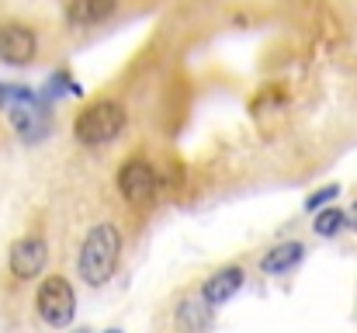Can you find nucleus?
<instances>
[{
    "mask_svg": "<svg viewBox=\"0 0 357 333\" xmlns=\"http://www.w3.org/2000/svg\"><path fill=\"white\" fill-rule=\"evenodd\" d=\"M119 253H121L119 229H115L112 222L94 225V229L87 232L84 246H80V260H77L80 278H84L91 288H101V285L115 274V267H119Z\"/></svg>",
    "mask_w": 357,
    "mask_h": 333,
    "instance_id": "obj_1",
    "label": "nucleus"
},
{
    "mask_svg": "<svg viewBox=\"0 0 357 333\" xmlns=\"http://www.w3.org/2000/svg\"><path fill=\"white\" fill-rule=\"evenodd\" d=\"M0 111L10 114V125L24 142H38V139L49 135L52 118H49V108L38 101L35 91L17 87V84H0Z\"/></svg>",
    "mask_w": 357,
    "mask_h": 333,
    "instance_id": "obj_2",
    "label": "nucleus"
},
{
    "mask_svg": "<svg viewBox=\"0 0 357 333\" xmlns=\"http://www.w3.org/2000/svg\"><path fill=\"white\" fill-rule=\"evenodd\" d=\"M121 128H125V108H121L119 101H98V105H91L87 111H80L77 121H73L77 139L87 142V146L112 142Z\"/></svg>",
    "mask_w": 357,
    "mask_h": 333,
    "instance_id": "obj_3",
    "label": "nucleus"
},
{
    "mask_svg": "<svg viewBox=\"0 0 357 333\" xmlns=\"http://www.w3.org/2000/svg\"><path fill=\"white\" fill-rule=\"evenodd\" d=\"M35 309H38V316H42L49 327L66 330V327L73 323V316H77V295H73V285H70L63 274L45 278L42 288H38Z\"/></svg>",
    "mask_w": 357,
    "mask_h": 333,
    "instance_id": "obj_4",
    "label": "nucleus"
},
{
    "mask_svg": "<svg viewBox=\"0 0 357 333\" xmlns=\"http://www.w3.org/2000/svg\"><path fill=\"white\" fill-rule=\"evenodd\" d=\"M119 188L132 205H149L156 198V170L146 160H128L119 174Z\"/></svg>",
    "mask_w": 357,
    "mask_h": 333,
    "instance_id": "obj_5",
    "label": "nucleus"
},
{
    "mask_svg": "<svg viewBox=\"0 0 357 333\" xmlns=\"http://www.w3.org/2000/svg\"><path fill=\"white\" fill-rule=\"evenodd\" d=\"M45 260H49V250H45V239H38V236L17 239L10 246V274L21 278V281L38 278L42 267H45Z\"/></svg>",
    "mask_w": 357,
    "mask_h": 333,
    "instance_id": "obj_6",
    "label": "nucleus"
},
{
    "mask_svg": "<svg viewBox=\"0 0 357 333\" xmlns=\"http://www.w3.org/2000/svg\"><path fill=\"white\" fill-rule=\"evenodd\" d=\"M35 31L24 24H0V59L10 66H24L35 59Z\"/></svg>",
    "mask_w": 357,
    "mask_h": 333,
    "instance_id": "obj_7",
    "label": "nucleus"
},
{
    "mask_svg": "<svg viewBox=\"0 0 357 333\" xmlns=\"http://www.w3.org/2000/svg\"><path fill=\"white\" fill-rule=\"evenodd\" d=\"M239 288H243V267L233 264V267L215 271V274L202 285V299H205V302H212V306H226Z\"/></svg>",
    "mask_w": 357,
    "mask_h": 333,
    "instance_id": "obj_8",
    "label": "nucleus"
},
{
    "mask_svg": "<svg viewBox=\"0 0 357 333\" xmlns=\"http://www.w3.org/2000/svg\"><path fill=\"white\" fill-rule=\"evenodd\" d=\"M302 257H305V246H302V243H295V239H288V243H278L274 250H267V253H264L260 271H267V274H284V271H291Z\"/></svg>",
    "mask_w": 357,
    "mask_h": 333,
    "instance_id": "obj_9",
    "label": "nucleus"
},
{
    "mask_svg": "<svg viewBox=\"0 0 357 333\" xmlns=\"http://www.w3.org/2000/svg\"><path fill=\"white\" fill-rule=\"evenodd\" d=\"M212 302H205V299H188V302H181V309H177V323L184 327L188 333H205L212 327Z\"/></svg>",
    "mask_w": 357,
    "mask_h": 333,
    "instance_id": "obj_10",
    "label": "nucleus"
},
{
    "mask_svg": "<svg viewBox=\"0 0 357 333\" xmlns=\"http://www.w3.org/2000/svg\"><path fill=\"white\" fill-rule=\"evenodd\" d=\"M115 14V0H73L70 7V21L87 28V24H101Z\"/></svg>",
    "mask_w": 357,
    "mask_h": 333,
    "instance_id": "obj_11",
    "label": "nucleus"
},
{
    "mask_svg": "<svg viewBox=\"0 0 357 333\" xmlns=\"http://www.w3.org/2000/svg\"><path fill=\"white\" fill-rule=\"evenodd\" d=\"M344 225H351V222H347V212H340V209H319L316 222H312V229L319 236H337Z\"/></svg>",
    "mask_w": 357,
    "mask_h": 333,
    "instance_id": "obj_12",
    "label": "nucleus"
},
{
    "mask_svg": "<svg viewBox=\"0 0 357 333\" xmlns=\"http://www.w3.org/2000/svg\"><path fill=\"white\" fill-rule=\"evenodd\" d=\"M337 195H340V184H326V188H319V191H312V195L305 198V209H309V212H319V209L330 205Z\"/></svg>",
    "mask_w": 357,
    "mask_h": 333,
    "instance_id": "obj_13",
    "label": "nucleus"
},
{
    "mask_svg": "<svg viewBox=\"0 0 357 333\" xmlns=\"http://www.w3.org/2000/svg\"><path fill=\"white\" fill-rule=\"evenodd\" d=\"M347 222H351V225H354V229H357V202H354V205H351V212H347Z\"/></svg>",
    "mask_w": 357,
    "mask_h": 333,
    "instance_id": "obj_14",
    "label": "nucleus"
},
{
    "mask_svg": "<svg viewBox=\"0 0 357 333\" xmlns=\"http://www.w3.org/2000/svg\"><path fill=\"white\" fill-rule=\"evenodd\" d=\"M105 333H121V330H105Z\"/></svg>",
    "mask_w": 357,
    "mask_h": 333,
    "instance_id": "obj_15",
    "label": "nucleus"
},
{
    "mask_svg": "<svg viewBox=\"0 0 357 333\" xmlns=\"http://www.w3.org/2000/svg\"><path fill=\"white\" fill-rule=\"evenodd\" d=\"M77 333H91V330H77Z\"/></svg>",
    "mask_w": 357,
    "mask_h": 333,
    "instance_id": "obj_16",
    "label": "nucleus"
}]
</instances>
